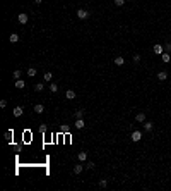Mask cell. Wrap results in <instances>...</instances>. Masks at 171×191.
I'll use <instances>...</instances> for the list:
<instances>
[{
    "instance_id": "6da1fadb",
    "label": "cell",
    "mask_w": 171,
    "mask_h": 191,
    "mask_svg": "<svg viewBox=\"0 0 171 191\" xmlns=\"http://www.w3.org/2000/svg\"><path fill=\"white\" fill-rule=\"evenodd\" d=\"M156 79H158L159 83H166L168 79H169V72H168L166 69H161L156 72Z\"/></svg>"
},
{
    "instance_id": "7a4b0ae2",
    "label": "cell",
    "mask_w": 171,
    "mask_h": 191,
    "mask_svg": "<svg viewBox=\"0 0 171 191\" xmlns=\"http://www.w3.org/2000/svg\"><path fill=\"white\" fill-rule=\"evenodd\" d=\"M130 141H132V143H140L142 141V131L133 129L132 133H130Z\"/></svg>"
},
{
    "instance_id": "3957f363",
    "label": "cell",
    "mask_w": 171,
    "mask_h": 191,
    "mask_svg": "<svg viewBox=\"0 0 171 191\" xmlns=\"http://www.w3.org/2000/svg\"><path fill=\"white\" fill-rule=\"evenodd\" d=\"M133 119H135V122H140V124H144V122L147 121V114H145L144 110H139V112L135 114V117H133Z\"/></svg>"
},
{
    "instance_id": "277c9868",
    "label": "cell",
    "mask_w": 171,
    "mask_h": 191,
    "mask_svg": "<svg viewBox=\"0 0 171 191\" xmlns=\"http://www.w3.org/2000/svg\"><path fill=\"white\" fill-rule=\"evenodd\" d=\"M154 127H156V124H154L152 121H149V119H147V121H145L144 124H142V129H144L145 133H152Z\"/></svg>"
},
{
    "instance_id": "5b68a950",
    "label": "cell",
    "mask_w": 171,
    "mask_h": 191,
    "mask_svg": "<svg viewBox=\"0 0 171 191\" xmlns=\"http://www.w3.org/2000/svg\"><path fill=\"white\" fill-rule=\"evenodd\" d=\"M152 53L154 55H161V53H164V45L162 43H154L152 45Z\"/></svg>"
},
{
    "instance_id": "8992f818",
    "label": "cell",
    "mask_w": 171,
    "mask_h": 191,
    "mask_svg": "<svg viewBox=\"0 0 171 191\" xmlns=\"http://www.w3.org/2000/svg\"><path fill=\"white\" fill-rule=\"evenodd\" d=\"M125 62H127V60H125V57H123V55H116L115 59H113V64H115L116 67H123Z\"/></svg>"
},
{
    "instance_id": "52a82bcc",
    "label": "cell",
    "mask_w": 171,
    "mask_h": 191,
    "mask_svg": "<svg viewBox=\"0 0 171 191\" xmlns=\"http://www.w3.org/2000/svg\"><path fill=\"white\" fill-rule=\"evenodd\" d=\"M159 57H161V62H162V64H166V65L171 64V53L164 52V53H161Z\"/></svg>"
},
{
    "instance_id": "ba28073f",
    "label": "cell",
    "mask_w": 171,
    "mask_h": 191,
    "mask_svg": "<svg viewBox=\"0 0 171 191\" xmlns=\"http://www.w3.org/2000/svg\"><path fill=\"white\" fill-rule=\"evenodd\" d=\"M77 18H79V19H87V18H89V12H87L86 9H79V10H77Z\"/></svg>"
},
{
    "instance_id": "9c48e42d",
    "label": "cell",
    "mask_w": 171,
    "mask_h": 191,
    "mask_svg": "<svg viewBox=\"0 0 171 191\" xmlns=\"http://www.w3.org/2000/svg\"><path fill=\"white\" fill-rule=\"evenodd\" d=\"M17 21H19V24H26V22L29 21V16L27 14H19L17 16Z\"/></svg>"
},
{
    "instance_id": "30bf717a",
    "label": "cell",
    "mask_w": 171,
    "mask_h": 191,
    "mask_svg": "<svg viewBox=\"0 0 171 191\" xmlns=\"http://www.w3.org/2000/svg\"><path fill=\"white\" fill-rule=\"evenodd\" d=\"M65 98H67V100H74V98H75V91H74V90H67V91H65Z\"/></svg>"
},
{
    "instance_id": "8fae6325",
    "label": "cell",
    "mask_w": 171,
    "mask_h": 191,
    "mask_svg": "<svg viewBox=\"0 0 171 191\" xmlns=\"http://www.w3.org/2000/svg\"><path fill=\"white\" fill-rule=\"evenodd\" d=\"M22 112H24V109H22L21 105L14 107V115H16V117H21V115H22Z\"/></svg>"
},
{
    "instance_id": "7c38bea8",
    "label": "cell",
    "mask_w": 171,
    "mask_h": 191,
    "mask_svg": "<svg viewBox=\"0 0 171 191\" xmlns=\"http://www.w3.org/2000/svg\"><path fill=\"white\" fill-rule=\"evenodd\" d=\"M140 60H142L140 53H133V55H132V62H133V64H140Z\"/></svg>"
},
{
    "instance_id": "4fadbf2b",
    "label": "cell",
    "mask_w": 171,
    "mask_h": 191,
    "mask_svg": "<svg viewBox=\"0 0 171 191\" xmlns=\"http://www.w3.org/2000/svg\"><path fill=\"white\" fill-rule=\"evenodd\" d=\"M86 167L84 165H81V164H77V165H74V174H81L82 170H84Z\"/></svg>"
},
{
    "instance_id": "5bb4252c",
    "label": "cell",
    "mask_w": 171,
    "mask_h": 191,
    "mask_svg": "<svg viewBox=\"0 0 171 191\" xmlns=\"http://www.w3.org/2000/svg\"><path fill=\"white\" fill-rule=\"evenodd\" d=\"M9 41H10V43H17V41H19V35H17V33H12V35L9 36Z\"/></svg>"
},
{
    "instance_id": "9a60e30c",
    "label": "cell",
    "mask_w": 171,
    "mask_h": 191,
    "mask_svg": "<svg viewBox=\"0 0 171 191\" xmlns=\"http://www.w3.org/2000/svg\"><path fill=\"white\" fill-rule=\"evenodd\" d=\"M74 126H75L77 129H82V127L86 126V122L82 121V119H75V124H74Z\"/></svg>"
},
{
    "instance_id": "2e32d148",
    "label": "cell",
    "mask_w": 171,
    "mask_h": 191,
    "mask_svg": "<svg viewBox=\"0 0 171 191\" xmlns=\"http://www.w3.org/2000/svg\"><path fill=\"white\" fill-rule=\"evenodd\" d=\"M34 112H36V114H43V112H45V107H43L41 103H36V105H34Z\"/></svg>"
},
{
    "instance_id": "e0dca14e",
    "label": "cell",
    "mask_w": 171,
    "mask_h": 191,
    "mask_svg": "<svg viewBox=\"0 0 171 191\" xmlns=\"http://www.w3.org/2000/svg\"><path fill=\"white\" fill-rule=\"evenodd\" d=\"M36 72H38V71H36V67H29V69H27V76H29V78H34V76H36Z\"/></svg>"
},
{
    "instance_id": "ac0fdd59",
    "label": "cell",
    "mask_w": 171,
    "mask_h": 191,
    "mask_svg": "<svg viewBox=\"0 0 171 191\" xmlns=\"http://www.w3.org/2000/svg\"><path fill=\"white\" fill-rule=\"evenodd\" d=\"M24 86H26V83L22 81V79H16V88H19V90H22Z\"/></svg>"
},
{
    "instance_id": "d6986e66",
    "label": "cell",
    "mask_w": 171,
    "mask_h": 191,
    "mask_svg": "<svg viewBox=\"0 0 171 191\" xmlns=\"http://www.w3.org/2000/svg\"><path fill=\"white\" fill-rule=\"evenodd\" d=\"M87 160V153L86 152H79V162H86Z\"/></svg>"
},
{
    "instance_id": "ffe728a7",
    "label": "cell",
    "mask_w": 171,
    "mask_h": 191,
    "mask_svg": "<svg viewBox=\"0 0 171 191\" xmlns=\"http://www.w3.org/2000/svg\"><path fill=\"white\" fill-rule=\"evenodd\" d=\"M50 91L51 93H56V91H58V84H56V83H50Z\"/></svg>"
},
{
    "instance_id": "44dd1931",
    "label": "cell",
    "mask_w": 171,
    "mask_h": 191,
    "mask_svg": "<svg viewBox=\"0 0 171 191\" xmlns=\"http://www.w3.org/2000/svg\"><path fill=\"white\" fill-rule=\"evenodd\" d=\"M51 78H53V74L50 72V71H46V72H45V76H43V79H45V81H51Z\"/></svg>"
},
{
    "instance_id": "7402d4cb",
    "label": "cell",
    "mask_w": 171,
    "mask_h": 191,
    "mask_svg": "<svg viewBox=\"0 0 171 191\" xmlns=\"http://www.w3.org/2000/svg\"><path fill=\"white\" fill-rule=\"evenodd\" d=\"M12 136H14V133H12L10 129L5 131V139H7V141H12Z\"/></svg>"
},
{
    "instance_id": "603a6c76",
    "label": "cell",
    "mask_w": 171,
    "mask_h": 191,
    "mask_svg": "<svg viewBox=\"0 0 171 191\" xmlns=\"http://www.w3.org/2000/svg\"><path fill=\"white\" fill-rule=\"evenodd\" d=\"M34 90H36V91H43V90H45V84H43V83H36V84H34Z\"/></svg>"
},
{
    "instance_id": "cb8c5ba5",
    "label": "cell",
    "mask_w": 171,
    "mask_h": 191,
    "mask_svg": "<svg viewBox=\"0 0 171 191\" xmlns=\"http://www.w3.org/2000/svg\"><path fill=\"white\" fill-rule=\"evenodd\" d=\"M82 115H84V110H75L74 112V117L75 119H82Z\"/></svg>"
},
{
    "instance_id": "d4e9b609",
    "label": "cell",
    "mask_w": 171,
    "mask_h": 191,
    "mask_svg": "<svg viewBox=\"0 0 171 191\" xmlns=\"http://www.w3.org/2000/svg\"><path fill=\"white\" fill-rule=\"evenodd\" d=\"M21 74H22V71H21V69H16V71L12 72V76H14L16 79H21Z\"/></svg>"
},
{
    "instance_id": "484cf974",
    "label": "cell",
    "mask_w": 171,
    "mask_h": 191,
    "mask_svg": "<svg viewBox=\"0 0 171 191\" xmlns=\"http://www.w3.org/2000/svg\"><path fill=\"white\" fill-rule=\"evenodd\" d=\"M125 2H127V0H113V4H115L116 7H123Z\"/></svg>"
},
{
    "instance_id": "4316f807",
    "label": "cell",
    "mask_w": 171,
    "mask_h": 191,
    "mask_svg": "<svg viewBox=\"0 0 171 191\" xmlns=\"http://www.w3.org/2000/svg\"><path fill=\"white\" fill-rule=\"evenodd\" d=\"M108 186V179H101L99 181V188H106Z\"/></svg>"
},
{
    "instance_id": "83f0119b",
    "label": "cell",
    "mask_w": 171,
    "mask_h": 191,
    "mask_svg": "<svg viewBox=\"0 0 171 191\" xmlns=\"http://www.w3.org/2000/svg\"><path fill=\"white\" fill-rule=\"evenodd\" d=\"M84 167H86V169H94L96 165H94V162H87V164H86Z\"/></svg>"
},
{
    "instance_id": "f1b7e54d",
    "label": "cell",
    "mask_w": 171,
    "mask_h": 191,
    "mask_svg": "<svg viewBox=\"0 0 171 191\" xmlns=\"http://www.w3.org/2000/svg\"><path fill=\"white\" fill-rule=\"evenodd\" d=\"M0 107H2V109H5V107H7V100H0Z\"/></svg>"
},
{
    "instance_id": "f546056e",
    "label": "cell",
    "mask_w": 171,
    "mask_h": 191,
    "mask_svg": "<svg viewBox=\"0 0 171 191\" xmlns=\"http://www.w3.org/2000/svg\"><path fill=\"white\" fill-rule=\"evenodd\" d=\"M41 2H43V0H34V4H38V5L41 4Z\"/></svg>"
}]
</instances>
